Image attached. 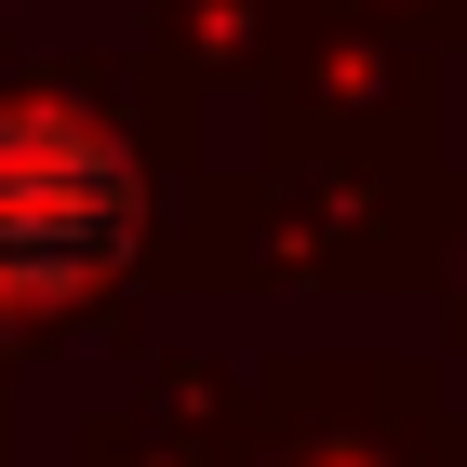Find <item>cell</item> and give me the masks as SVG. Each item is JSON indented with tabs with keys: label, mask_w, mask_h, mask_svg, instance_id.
<instances>
[{
	"label": "cell",
	"mask_w": 467,
	"mask_h": 467,
	"mask_svg": "<svg viewBox=\"0 0 467 467\" xmlns=\"http://www.w3.org/2000/svg\"><path fill=\"white\" fill-rule=\"evenodd\" d=\"M147 187L80 108H0V307L80 294L134 241Z\"/></svg>",
	"instance_id": "obj_1"
}]
</instances>
